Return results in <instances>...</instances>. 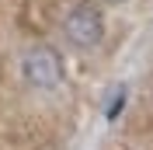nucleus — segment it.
I'll list each match as a JSON object with an SVG mask.
<instances>
[{"mask_svg":"<svg viewBox=\"0 0 153 150\" xmlns=\"http://www.w3.org/2000/svg\"><path fill=\"white\" fill-rule=\"evenodd\" d=\"M63 32H66L70 46L76 49H94L101 38H105V18L94 4H76L73 10L63 21Z\"/></svg>","mask_w":153,"mask_h":150,"instance_id":"obj_2","label":"nucleus"},{"mask_svg":"<svg viewBox=\"0 0 153 150\" xmlns=\"http://www.w3.org/2000/svg\"><path fill=\"white\" fill-rule=\"evenodd\" d=\"M111 4H125V0H111Z\"/></svg>","mask_w":153,"mask_h":150,"instance_id":"obj_3","label":"nucleus"},{"mask_svg":"<svg viewBox=\"0 0 153 150\" xmlns=\"http://www.w3.org/2000/svg\"><path fill=\"white\" fill-rule=\"evenodd\" d=\"M63 59H59L56 49L49 46H35L25 52V59H21V77L28 80L31 87H38V91H49V87L63 84Z\"/></svg>","mask_w":153,"mask_h":150,"instance_id":"obj_1","label":"nucleus"}]
</instances>
